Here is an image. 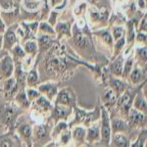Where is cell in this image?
<instances>
[{
  "label": "cell",
  "instance_id": "37",
  "mask_svg": "<svg viewBox=\"0 0 147 147\" xmlns=\"http://www.w3.org/2000/svg\"><path fill=\"white\" fill-rule=\"evenodd\" d=\"M129 139L123 132L113 134L111 137V144L115 147H129Z\"/></svg>",
  "mask_w": 147,
  "mask_h": 147
},
{
  "label": "cell",
  "instance_id": "9",
  "mask_svg": "<svg viewBox=\"0 0 147 147\" xmlns=\"http://www.w3.org/2000/svg\"><path fill=\"white\" fill-rule=\"evenodd\" d=\"M15 70V62L9 53L4 55L0 60V80L3 82L13 77Z\"/></svg>",
  "mask_w": 147,
  "mask_h": 147
},
{
  "label": "cell",
  "instance_id": "49",
  "mask_svg": "<svg viewBox=\"0 0 147 147\" xmlns=\"http://www.w3.org/2000/svg\"><path fill=\"white\" fill-rule=\"evenodd\" d=\"M146 139H147V129H141L140 134L137 136L136 140L129 143V147H144Z\"/></svg>",
  "mask_w": 147,
  "mask_h": 147
},
{
  "label": "cell",
  "instance_id": "3",
  "mask_svg": "<svg viewBox=\"0 0 147 147\" xmlns=\"http://www.w3.org/2000/svg\"><path fill=\"white\" fill-rule=\"evenodd\" d=\"M23 112L25 111L18 107L14 101H6L0 106V123L5 125L8 131H12L16 129L17 119Z\"/></svg>",
  "mask_w": 147,
  "mask_h": 147
},
{
  "label": "cell",
  "instance_id": "12",
  "mask_svg": "<svg viewBox=\"0 0 147 147\" xmlns=\"http://www.w3.org/2000/svg\"><path fill=\"white\" fill-rule=\"evenodd\" d=\"M21 28L24 30V38L21 40L20 44L24 43L28 39H34L37 35V30H38L39 22L37 21H22L19 23Z\"/></svg>",
  "mask_w": 147,
  "mask_h": 147
},
{
  "label": "cell",
  "instance_id": "57",
  "mask_svg": "<svg viewBox=\"0 0 147 147\" xmlns=\"http://www.w3.org/2000/svg\"><path fill=\"white\" fill-rule=\"evenodd\" d=\"M43 147H59L58 146V144H57V142L56 141H50L49 143H47L45 146H43Z\"/></svg>",
  "mask_w": 147,
  "mask_h": 147
},
{
  "label": "cell",
  "instance_id": "33",
  "mask_svg": "<svg viewBox=\"0 0 147 147\" xmlns=\"http://www.w3.org/2000/svg\"><path fill=\"white\" fill-rule=\"evenodd\" d=\"M132 107L136 109L137 111L143 113L144 115H147V101L145 97L143 96L141 91V88L136 92V96H134V102H132Z\"/></svg>",
  "mask_w": 147,
  "mask_h": 147
},
{
  "label": "cell",
  "instance_id": "22",
  "mask_svg": "<svg viewBox=\"0 0 147 147\" xmlns=\"http://www.w3.org/2000/svg\"><path fill=\"white\" fill-rule=\"evenodd\" d=\"M127 121L129 123L130 129H139L145 122V115L137 111L134 107H131L129 114H127Z\"/></svg>",
  "mask_w": 147,
  "mask_h": 147
},
{
  "label": "cell",
  "instance_id": "21",
  "mask_svg": "<svg viewBox=\"0 0 147 147\" xmlns=\"http://www.w3.org/2000/svg\"><path fill=\"white\" fill-rule=\"evenodd\" d=\"M108 86H110L115 91V93L117 94L118 97H120L125 90H127L129 88V85L127 82V80H123L122 78L113 77L110 74H109L108 78Z\"/></svg>",
  "mask_w": 147,
  "mask_h": 147
},
{
  "label": "cell",
  "instance_id": "1",
  "mask_svg": "<svg viewBox=\"0 0 147 147\" xmlns=\"http://www.w3.org/2000/svg\"><path fill=\"white\" fill-rule=\"evenodd\" d=\"M94 36L85 17L75 19L72 26V36L66 39L71 50L82 60L91 64L103 63L100 61L94 44Z\"/></svg>",
  "mask_w": 147,
  "mask_h": 147
},
{
  "label": "cell",
  "instance_id": "7",
  "mask_svg": "<svg viewBox=\"0 0 147 147\" xmlns=\"http://www.w3.org/2000/svg\"><path fill=\"white\" fill-rule=\"evenodd\" d=\"M73 113V108H69L62 105H56L54 104L53 109L49 114V122H52V124L55 125L56 123L64 121V122H69L71 119V116Z\"/></svg>",
  "mask_w": 147,
  "mask_h": 147
},
{
  "label": "cell",
  "instance_id": "16",
  "mask_svg": "<svg viewBox=\"0 0 147 147\" xmlns=\"http://www.w3.org/2000/svg\"><path fill=\"white\" fill-rule=\"evenodd\" d=\"M147 79V71L142 69L140 66L136 63L132 68L131 72L129 73L127 80L132 86H138Z\"/></svg>",
  "mask_w": 147,
  "mask_h": 147
},
{
  "label": "cell",
  "instance_id": "43",
  "mask_svg": "<svg viewBox=\"0 0 147 147\" xmlns=\"http://www.w3.org/2000/svg\"><path fill=\"white\" fill-rule=\"evenodd\" d=\"M48 4L49 8L53 11L63 12L68 8L69 0H44Z\"/></svg>",
  "mask_w": 147,
  "mask_h": 147
},
{
  "label": "cell",
  "instance_id": "58",
  "mask_svg": "<svg viewBox=\"0 0 147 147\" xmlns=\"http://www.w3.org/2000/svg\"><path fill=\"white\" fill-rule=\"evenodd\" d=\"M3 49V36L2 34H0V50Z\"/></svg>",
  "mask_w": 147,
  "mask_h": 147
},
{
  "label": "cell",
  "instance_id": "5",
  "mask_svg": "<svg viewBox=\"0 0 147 147\" xmlns=\"http://www.w3.org/2000/svg\"><path fill=\"white\" fill-rule=\"evenodd\" d=\"M101 118H100V132L101 141L100 143L104 146L109 147L111 145V137H112V129H111V116L108 110L103 105H100Z\"/></svg>",
  "mask_w": 147,
  "mask_h": 147
},
{
  "label": "cell",
  "instance_id": "2",
  "mask_svg": "<svg viewBox=\"0 0 147 147\" xmlns=\"http://www.w3.org/2000/svg\"><path fill=\"white\" fill-rule=\"evenodd\" d=\"M111 11L105 5H89L85 19L91 30L108 28Z\"/></svg>",
  "mask_w": 147,
  "mask_h": 147
},
{
  "label": "cell",
  "instance_id": "45",
  "mask_svg": "<svg viewBox=\"0 0 147 147\" xmlns=\"http://www.w3.org/2000/svg\"><path fill=\"white\" fill-rule=\"evenodd\" d=\"M9 54L12 56L14 62H22L23 59L27 56V54L24 51L23 47L20 43L16 44V45L9 51Z\"/></svg>",
  "mask_w": 147,
  "mask_h": 147
},
{
  "label": "cell",
  "instance_id": "51",
  "mask_svg": "<svg viewBox=\"0 0 147 147\" xmlns=\"http://www.w3.org/2000/svg\"><path fill=\"white\" fill-rule=\"evenodd\" d=\"M134 46H147V34L143 32H136Z\"/></svg>",
  "mask_w": 147,
  "mask_h": 147
},
{
  "label": "cell",
  "instance_id": "46",
  "mask_svg": "<svg viewBox=\"0 0 147 147\" xmlns=\"http://www.w3.org/2000/svg\"><path fill=\"white\" fill-rule=\"evenodd\" d=\"M30 119L34 121V124H43V123H46V116L47 115L41 113L40 111H38L35 108L30 107Z\"/></svg>",
  "mask_w": 147,
  "mask_h": 147
},
{
  "label": "cell",
  "instance_id": "8",
  "mask_svg": "<svg viewBox=\"0 0 147 147\" xmlns=\"http://www.w3.org/2000/svg\"><path fill=\"white\" fill-rule=\"evenodd\" d=\"M2 82L3 84H2V87L0 88V92L2 93L4 99L6 101H13L17 92L20 90L17 82H16V79L13 76V77L3 80Z\"/></svg>",
  "mask_w": 147,
  "mask_h": 147
},
{
  "label": "cell",
  "instance_id": "53",
  "mask_svg": "<svg viewBox=\"0 0 147 147\" xmlns=\"http://www.w3.org/2000/svg\"><path fill=\"white\" fill-rule=\"evenodd\" d=\"M59 15H60V12H57V11H53L51 10L50 14H49L48 18H47L46 22L51 26V27H55L56 24L58 23L59 20Z\"/></svg>",
  "mask_w": 147,
  "mask_h": 147
},
{
  "label": "cell",
  "instance_id": "39",
  "mask_svg": "<svg viewBox=\"0 0 147 147\" xmlns=\"http://www.w3.org/2000/svg\"><path fill=\"white\" fill-rule=\"evenodd\" d=\"M88 1H85V0H80L79 3L74 7L72 11V16L74 19H78L80 17H85L86 15L87 9H88Z\"/></svg>",
  "mask_w": 147,
  "mask_h": 147
},
{
  "label": "cell",
  "instance_id": "61",
  "mask_svg": "<svg viewBox=\"0 0 147 147\" xmlns=\"http://www.w3.org/2000/svg\"><path fill=\"white\" fill-rule=\"evenodd\" d=\"M144 147H147V139H146V141H145V144H144Z\"/></svg>",
  "mask_w": 147,
  "mask_h": 147
},
{
  "label": "cell",
  "instance_id": "10",
  "mask_svg": "<svg viewBox=\"0 0 147 147\" xmlns=\"http://www.w3.org/2000/svg\"><path fill=\"white\" fill-rule=\"evenodd\" d=\"M36 88L41 95L45 96L48 100L53 102L59 91V82H53V80H47V82H43L39 84Z\"/></svg>",
  "mask_w": 147,
  "mask_h": 147
},
{
  "label": "cell",
  "instance_id": "25",
  "mask_svg": "<svg viewBox=\"0 0 147 147\" xmlns=\"http://www.w3.org/2000/svg\"><path fill=\"white\" fill-rule=\"evenodd\" d=\"M101 141V132H100V123L97 122L86 127V143L93 144Z\"/></svg>",
  "mask_w": 147,
  "mask_h": 147
},
{
  "label": "cell",
  "instance_id": "55",
  "mask_svg": "<svg viewBox=\"0 0 147 147\" xmlns=\"http://www.w3.org/2000/svg\"><path fill=\"white\" fill-rule=\"evenodd\" d=\"M6 30H7L6 25L4 24L3 20L1 19V17H0V34H3L4 32H5Z\"/></svg>",
  "mask_w": 147,
  "mask_h": 147
},
{
  "label": "cell",
  "instance_id": "50",
  "mask_svg": "<svg viewBox=\"0 0 147 147\" xmlns=\"http://www.w3.org/2000/svg\"><path fill=\"white\" fill-rule=\"evenodd\" d=\"M36 64V58H34L32 56L27 55L25 58L23 59V61L21 62V67L25 72H28L30 70H32L34 67V65Z\"/></svg>",
  "mask_w": 147,
  "mask_h": 147
},
{
  "label": "cell",
  "instance_id": "4",
  "mask_svg": "<svg viewBox=\"0 0 147 147\" xmlns=\"http://www.w3.org/2000/svg\"><path fill=\"white\" fill-rule=\"evenodd\" d=\"M52 127L53 125L48 121L43 124L32 125V147H43L52 141Z\"/></svg>",
  "mask_w": 147,
  "mask_h": 147
},
{
  "label": "cell",
  "instance_id": "28",
  "mask_svg": "<svg viewBox=\"0 0 147 147\" xmlns=\"http://www.w3.org/2000/svg\"><path fill=\"white\" fill-rule=\"evenodd\" d=\"M134 55L137 65L147 71V46H134Z\"/></svg>",
  "mask_w": 147,
  "mask_h": 147
},
{
  "label": "cell",
  "instance_id": "19",
  "mask_svg": "<svg viewBox=\"0 0 147 147\" xmlns=\"http://www.w3.org/2000/svg\"><path fill=\"white\" fill-rule=\"evenodd\" d=\"M92 35L94 37H96L97 39H99V41L101 42L103 45H105L107 48L113 50V46H114V39L111 34L110 28H100V30H92Z\"/></svg>",
  "mask_w": 147,
  "mask_h": 147
},
{
  "label": "cell",
  "instance_id": "26",
  "mask_svg": "<svg viewBox=\"0 0 147 147\" xmlns=\"http://www.w3.org/2000/svg\"><path fill=\"white\" fill-rule=\"evenodd\" d=\"M111 129H112V134L117 132H127L130 127L129 125L127 119L122 117H112L111 116Z\"/></svg>",
  "mask_w": 147,
  "mask_h": 147
},
{
  "label": "cell",
  "instance_id": "30",
  "mask_svg": "<svg viewBox=\"0 0 147 147\" xmlns=\"http://www.w3.org/2000/svg\"><path fill=\"white\" fill-rule=\"evenodd\" d=\"M100 118H101L100 105H97L93 110L87 111L86 112V115H85V118L84 120V123H82V125H84V127H90L91 125L99 122V121H100Z\"/></svg>",
  "mask_w": 147,
  "mask_h": 147
},
{
  "label": "cell",
  "instance_id": "60",
  "mask_svg": "<svg viewBox=\"0 0 147 147\" xmlns=\"http://www.w3.org/2000/svg\"><path fill=\"white\" fill-rule=\"evenodd\" d=\"M14 147H22V140H19L18 143L16 144V145L14 146Z\"/></svg>",
  "mask_w": 147,
  "mask_h": 147
},
{
  "label": "cell",
  "instance_id": "40",
  "mask_svg": "<svg viewBox=\"0 0 147 147\" xmlns=\"http://www.w3.org/2000/svg\"><path fill=\"white\" fill-rule=\"evenodd\" d=\"M56 142L59 147H67L71 145V143L73 142L72 129H71V127H68L67 129L64 130L62 134L59 136L58 138H57Z\"/></svg>",
  "mask_w": 147,
  "mask_h": 147
},
{
  "label": "cell",
  "instance_id": "42",
  "mask_svg": "<svg viewBox=\"0 0 147 147\" xmlns=\"http://www.w3.org/2000/svg\"><path fill=\"white\" fill-rule=\"evenodd\" d=\"M125 45H127V41H125V36L122 37L119 40L114 42V46H113V50H112V55L109 58V61L114 60L116 57H118L120 54L123 53V51L125 50Z\"/></svg>",
  "mask_w": 147,
  "mask_h": 147
},
{
  "label": "cell",
  "instance_id": "24",
  "mask_svg": "<svg viewBox=\"0 0 147 147\" xmlns=\"http://www.w3.org/2000/svg\"><path fill=\"white\" fill-rule=\"evenodd\" d=\"M0 17L7 28L16 25L21 22V7L11 12H0Z\"/></svg>",
  "mask_w": 147,
  "mask_h": 147
},
{
  "label": "cell",
  "instance_id": "56",
  "mask_svg": "<svg viewBox=\"0 0 147 147\" xmlns=\"http://www.w3.org/2000/svg\"><path fill=\"white\" fill-rule=\"evenodd\" d=\"M141 91H142V94H143V96L145 97V99H146V101H147V79H146L145 82H144L143 85H142Z\"/></svg>",
  "mask_w": 147,
  "mask_h": 147
},
{
  "label": "cell",
  "instance_id": "36",
  "mask_svg": "<svg viewBox=\"0 0 147 147\" xmlns=\"http://www.w3.org/2000/svg\"><path fill=\"white\" fill-rule=\"evenodd\" d=\"M134 64H136V59H134V49H132V51L125 57L124 71H123V76H122V79L123 80H127V77H129V73L131 72V70H132V68H134Z\"/></svg>",
  "mask_w": 147,
  "mask_h": 147
},
{
  "label": "cell",
  "instance_id": "48",
  "mask_svg": "<svg viewBox=\"0 0 147 147\" xmlns=\"http://www.w3.org/2000/svg\"><path fill=\"white\" fill-rule=\"evenodd\" d=\"M37 34H48L51 36L56 37V32L53 27H51L46 21H42L39 22L38 25V30H37Z\"/></svg>",
  "mask_w": 147,
  "mask_h": 147
},
{
  "label": "cell",
  "instance_id": "31",
  "mask_svg": "<svg viewBox=\"0 0 147 147\" xmlns=\"http://www.w3.org/2000/svg\"><path fill=\"white\" fill-rule=\"evenodd\" d=\"M27 72L21 67V62H15V70H14V78L16 79L19 88H26L27 87Z\"/></svg>",
  "mask_w": 147,
  "mask_h": 147
},
{
  "label": "cell",
  "instance_id": "20",
  "mask_svg": "<svg viewBox=\"0 0 147 147\" xmlns=\"http://www.w3.org/2000/svg\"><path fill=\"white\" fill-rule=\"evenodd\" d=\"M72 129V138L75 147H82L86 144V127L82 125H75L71 127Z\"/></svg>",
  "mask_w": 147,
  "mask_h": 147
},
{
  "label": "cell",
  "instance_id": "44",
  "mask_svg": "<svg viewBox=\"0 0 147 147\" xmlns=\"http://www.w3.org/2000/svg\"><path fill=\"white\" fill-rule=\"evenodd\" d=\"M69 127L68 122H64V121H60V122L56 123L55 125H53L51 130V136H52V140L56 141L57 138L59 137L61 134L64 131L65 129H67Z\"/></svg>",
  "mask_w": 147,
  "mask_h": 147
},
{
  "label": "cell",
  "instance_id": "6",
  "mask_svg": "<svg viewBox=\"0 0 147 147\" xmlns=\"http://www.w3.org/2000/svg\"><path fill=\"white\" fill-rule=\"evenodd\" d=\"M53 104L62 105L69 108H74L78 105V96L76 91L72 87H63L59 89L56 98L54 99Z\"/></svg>",
  "mask_w": 147,
  "mask_h": 147
},
{
  "label": "cell",
  "instance_id": "15",
  "mask_svg": "<svg viewBox=\"0 0 147 147\" xmlns=\"http://www.w3.org/2000/svg\"><path fill=\"white\" fill-rule=\"evenodd\" d=\"M19 138L25 142L26 147H32V125L28 123L21 124L15 129Z\"/></svg>",
  "mask_w": 147,
  "mask_h": 147
},
{
  "label": "cell",
  "instance_id": "34",
  "mask_svg": "<svg viewBox=\"0 0 147 147\" xmlns=\"http://www.w3.org/2000/svg\"><path fill=\"white\" fill-rule=\"evenodd\" d=\"M40 84L39 74L37 71V61L34 67L30 70L27 74V87H34L36 88Z\"/></svg>",
  "mask_w": 147,
  "mask_h": 147
},
{
  "label": "cell",
  "instance_id": "35",
  "mask_svg": "<svg viewBox=\"0 0 147 147\" xmlns=\"http://www.w3.org/2000/svg\"><path fill=\"white\" fill-rule=\"evenodd\" d=\"M21 45H22L24 51L26 52L27 55L32 56L34 58H37V55H38V45H37L36 39H28L21 44Z\"/></svg>",
  "mask_w": 147,
  "mask_h": 147
},
{
  "label": "cell",
  "instance_id": "27",
  "mask_svg": "<svg viewBox=\"0 0 147 147\" xmlns=\"http://www.w3.org/2000/svg\"><path fill=\"white\" fill-rule=\"evenodd\" d=\"M86 112H87V110H84V109L80 108L79 105L74 107L72 116H71L72 119H70L68 122L69 127H75V125H82L84 120L85 118V115H86Z\"/></svg>",
  "mask_w": 147,
  "mask_h": 147
},
{
  "label": "cell",
  "instance_id": "18",
  "mask_svg": "<svg viewBox=\"0 0 147 147\" xmlns=\"http://www.w3.org/2000/svg\"><path fill=\"white\" fill-rule=\"evenodd\" d=\"M35 39H36L37 45H38V55H37V57H40L42 54H44L46 51H48L57 40L56 37L54 36L41 34H37Z\"/></svg>",
  "mask_w": 147,
  "mask_h": 147
},
{
  "label": "cell",
  "instance_id": "29",
  "mask_svg": "<svg viewBox=\"0 0 147 147\" xmlns=\"http://www.w3.org/2000/svg\"><path fill=\"white\" fill-rule=\"evenodd\" d=\"M14 103L22 109L23 111H30V106H32V102L28 100L27 94H26V88L20 89L17 94H16L15 98H14Z\"/></svg>",
  "mask_w": 147,
  "mask_h": 147
},
{
  "label": "cell",
  "instance_id": "11",
  "mask_svg": "<svg viewBox=\"0 0 147 147\" xmlns=\"http://www.w3.org/2000/svg\"><path fill=\"white\" fill-rule=\"evenodd\" d=\"M74 21H75L74 18L68 21H58V23L54 27L57 40L68 39L72 36V26Z\"/></svg>",
  "mask_w": 147,
  "mask_h": 147
},
{
  "label": "cell",
  "instance_id": "47",
  "mask_svg": "<svg viewBox=\"0 0 147 147\" xmlns=\"http://www.w3.org/2000/svg\"><path fill=\"white\" fill-rule=\"evenodd\" d=\"M110 28L111 34L114 39V41H117L122 37L125 36V26H111Z\"/></svg>",
  "mask_w": 147,
  "mask_h": 147
},
{
  "label": "cell",
  "instance_id": "59",
  "mask_svg": "<svg viewBox=\"0 0 147 147\" xmlns=\"http://www.w3.org/2000/svg\"><path fill=\"white\" fill-rule=\"evenodd\" d=\"M7 53H9V52H7V51H5V50H3V49H2V50H0V60H1L2 57H3L4 55H6Z\"/></svg>",
  "mask_w": 147,
  "mask_h": 147
},
{
  "label": "cell",
  "instance_id": "17",
  "mask_svg": "<svg viewBox=\"0 0 147 147\" xmlns=\"http://www.w3.org/2000/svg\"><path fill=\"white\" fill-rule=\"evenodd\" d=\"M124 64H125V56L120 54L118 57H116L114 60H111L108 62L107 69L108 72L111 76L116 78H122L123 71H124Z\"/></svg>",
  "mask_w": 147,
  "mask_h": 147
},
{
  "label": "cell",
  "instance_id": "54",
  "mask_svg": "<svg viewBox=\"0 0 147 147\" xmlns=\"http://www.w3.org/2000/svg\"><path fill=\"white\" fill-rule=\"evenodd\" d=\"M136 10L142 13L147 12V0H134Z\"/></svg>",
  "mask_w": 147,
  "mask_h": 147
},
{
  "label": "cell",
  "instance_id": "52",
  "mask_svg": "<svg viewBox=\"0 0 147 147\" xmlns=\"http://www.w3.org/2000/svg\"><path fill=\"white\" fill-rule=\"evenodd\" d=\"M26 94H27L28 100L32 102V103L34 102L41 95L40 92L37 90V88H34V87H26Z\"/></svg>",
  "mask_w": 147,
  "mask_h": 147
},
{
  "label": "cell",
  "instance_id": "38",
  "mask_svg": "<svg viewBox=\"0 0 147 147\" xmlns=\"http://www.w3.org/2000/svg\"><path fill=\"white\" fill-rule=\"evenodd\" d=\"M21 140L17 134L13 136L10 131L8 134H4L0 136V147H14L18 143V141Z\"/></svg>",
  "mask_w": 147,
  "mask_h": 147
},
{
  "label": "cell",
  "instance_id": "32",
  "mask_svg": "<svg viewBox=\"0 0 147 147\" xmlns=\"http://www.w3.org/2000/svg\"><path fill=\"white\" fill-rule=\"evenodd\" d=\"M43 4V0H21V9L28 13H37Z\"/></svg>",
  "mask_w": 147,
  "mask_h": 147
},
{
  "label": "cell",
  "instance_id": "41",
  "mask_svg": "<svg viewBox=\"0 0 147 147\" xmlns=\"http://www.w3.org/2000/svg\"><path fill=\"white\" fill-rule=\"evenodd\" d=\"M21 7V0H0V12H11Z\"/></svg>",
  "mask_w": 147,
  "mask_h": 147
},
{
  "label": "cell",
  "instance_id": "23",
  "mask_svg": "<svg viewBox=\"0 0 147 147\" xmlns=\"http://www.w3.org/2000/svg\"><path fill=\"white\" fill-rule=\"evenodd\" d=\"M53 106H54L53 102L48 100L45 96L40 95L34 102H32L30 107L37 109L41 113L45 114V115H49L52 111V109H53Z\"/></svg>",
  "mask_w": 147,
  "mask_h": 147
},
{
  "label": "cell",
  "instance_id": "13",
  "mask_svg": "<svg viewBox=\"0 0 147 147\" xmlns=\"http://www.w3.org/2000/svg\"><path fill=\"white\" fill-rule=\"evenodd\" d=\"M118 95L115 93V91L111 88L110 86H105V89L103 91V95H102V105L104 106L108 110V112L112 114L114 112L117 105L118 101Z\"/></svg>",
  "mask_w": 147,
  "mask_h": 147
},
{
  "label": "cell",
  "instance_id": "14",
  "mask_svg": "<svg viewBox=\"0 0 147 147\" xmlns=\"http://www.w3.org/2000/svg\"><path fill=\"white\" fill-rule=\"evenodd\" d=\"M16 26H17V24L11 26V27H8L5 32L2 34V36H3V50L7 52L10 51L16 44L20 43V40H19L15 32Z\"/></svg>",
  "mask_w": 147,
  "mask_h": 147
},
{
  "label": "cell",
  "instance_id": "62",
  "mask_svg": "<svg viewBox=\"0 0 147 147\" xmlns=\"http://www.w3.org/2000/svg\"><path fill=\"white\" fill-rule=\"evenodd\" d=\"M67 147H71L70 145H69V146H67ZM72 147H75V146H72Z\"/></svg>",
  "mask_w": 147,
  "mask_h": 147
}]
</instances>
